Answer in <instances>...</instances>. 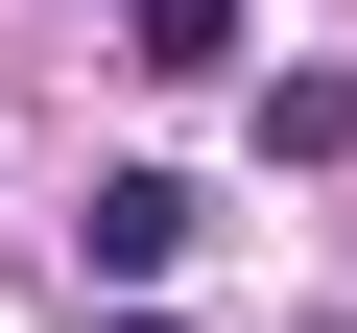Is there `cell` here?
Segmentation results:
<instances>
[{
  "mask_svg": "<svg viewBox=\"0 0 357 333\" xmlns=\"http://www.w3.org/2000/svg\"><path fill=\"white\" fill-rule=\"evenodd\" d=\"M357 143V72H262V166H333Z\"/></svg>",
  "mask_w": 357,
  "mask_h": 333,
  "instance_id": "7a4b0ae2",
  "label": "cell"
},
{
  "mask_svg": "<svg viewBox=\"0 0 357 333\" xmlns=\"http://www.w3.org/2000/svg\"><path fill=\"white\" fill-rule=\"evenodd\" d=\"M191 238H215V191H191V166H96V215H72V262H96V286H167Z\"/></svg>",
  "mask_w": 357,
  "mask_h": 333,
  "instance_id": "6da1fadb",
  "label": "cell"
},
{
  "mask_svg": "<svg viewBox=\"0 0 357 333\" xmlns=\"http://www.w3.org/2000/svg\"><path fill=\"white\" fill-rule=\"evenodd\" d=\"M119 48L143 72H238V0H119Z\"/></svg>",
  "mask_w": 357,
  "mask_h": 333,
  "instance_id": "3957f363",
  "label": "cell"
},
{
  "mask_svg": "<svg viewBox=\"0 0 357 333\" xmlns=\"http://www.w3.org/2000/svg\"><path fill=\"white\" fill-rule=\"evenodd\" d=\"M119 333H191V309H119Z\"/></svg>",
  "mask_w": 357,
  "mask_h": 333,
  "instance_id": "277c9868",
  "label": "cell"
}]
</instances>
